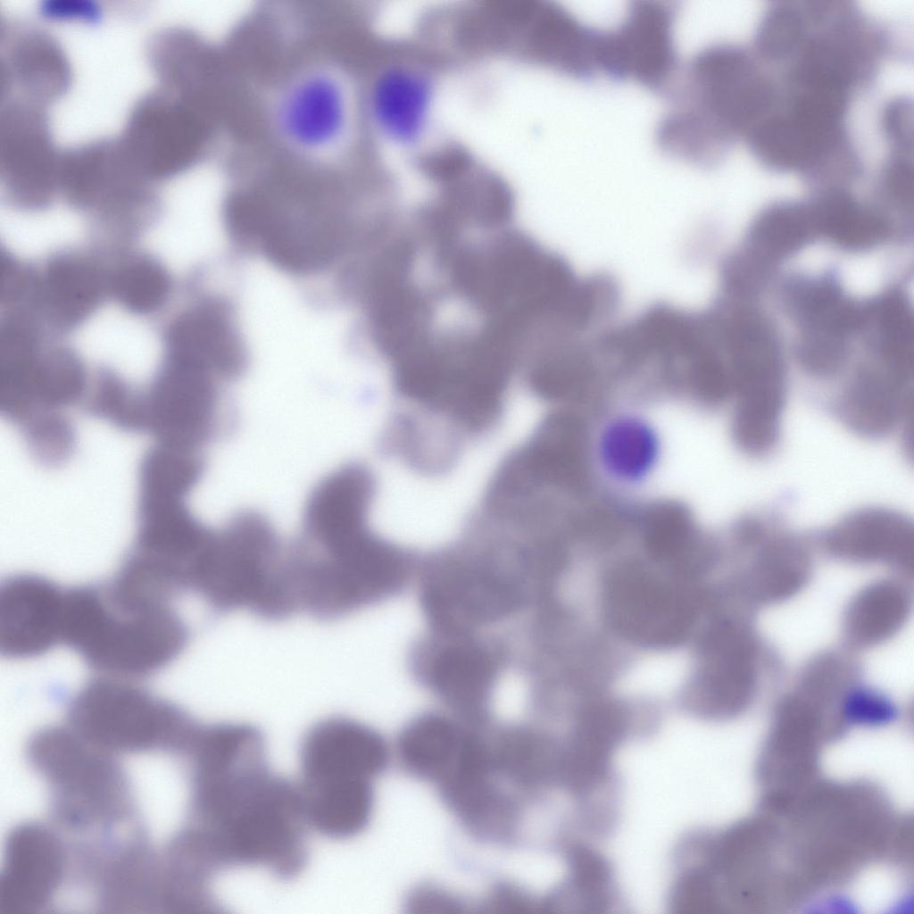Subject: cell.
I'll list each match as a JSON object with an SVG mask.
<instances>
[{
    "label": "cell",
    "mask_w": 914,
    "mask_h": 914,
    "mask_svg": "<svg viewBox=\"0 0 914 914\" xmlns=\"http://www.w3.org/2000/svg\"><path fill=\"white\" fill-rule=\"evenodd\" d=\"M193 826L222 871L263 868L289 881L306 868L308 828L297 782L270 768L230 780L191 812Z\"/></svg>",
    "instance_id": "cell-1"
},
{
    "label": "cell",
    "mask_w": 914,
    "mask_h": 914,
    "mask_svg": "<svg viewBox=\"0 0 914 914\" xmlns=\"http://www.w3.org/2000/svg\"><path fill=\"white\" fill-rule=\"evenodd\" d=\"M188 640V627L171 604L124 606L112 602L103 586L80 585L64 645L101 675L135 680L169 666Z\"/></svg>",
    "instance_id": "cell-2"
},
{
    "label": "cell",
    "mask_w": 914,
    "mask_h": 914,
    "mask_svg": "<svg viewBox=\"0 0 914 914\" xmlns=\"http://www.w3.org/2000/svg\"><path fill=\"white\" fill-rule=\"evenodd\" d=\"M287 552L266 518L241 512L212 529L192 593L216 614L246 611L267 621L287 619L297 613L287 581Z\"/></svg>",
    "instance_id": "cell-3"
},
{
    "label": "cell",
    "mask_w": 914,
    "mask_h": 914,
    "mask_svg": "<svg viewBox=\"0 0 914 914\" xmlns=\"http://www.w3.org/2000/svg\"><path fill=\"white\" fill-rule=\"evenodd\" d=\"M287 565L299 612L335 620L393 594L405 575V560L370 527L333 545L303 541L288 547Z\"/></svg>",
    "instance_id": "cell-4"
},
{
    "label": "cell",
    "mask_w": 914,
    "mask_h": 914,
    "mask_svg": "<svg viewBox=\"0 0 914 914\" xmlns=\"http://www.w3.org/2000/svg\"><path fill=\"white\" fill-rule=\"evenodd\" d=\"M67 726L111 754L164 750L184 755L199 727L186 710L134 680L101 675L68 702Z\"/></svg>",
    "instance_id": "cell-5"
},
{
    "label": "cell",
    "mask_w": 914,
    "mask_h": 914,
    "mask_svg": "<svg viewBox=\"0 0 914 914\" xmlns=\"http://www.w3.org/2000/svg\"><path fill=\"white\" fill-rule=\"evenodd\" d=\"M269 127L292 155L329 162L350 148L361 126L360 88L330 62H312L281 78L267 105Z\"/></svg>",
    "instance_id": "cell-6"
},
{
    "label": "cell",
    "mask_w": 914,
    "mask_h": 914,
    "mask_svg": "<svg viewBox=\"0 0 914 914\" xmlns=\"http://www.w3.org/2000/svg\"><path fill=\"white\" fill-rule=\"evenodd\" d=\"M684 79L674 108L723 156L768 116L779 94L757 54L734 44L699 52Z\"/></svg>",
    "instance_id": "cell-7"
},
{
    "label": "cell",
    "mask_w": 914,
    "mask_h": 914,
    "mask_svg": "<svg viewBox=\"0 0 914 914\" xmlns=\"http://www.w3.org/2000/svg\"><path fill=\"white\" fill-rule=\"evenodd\" d=\"M29 764L46 782L54 818L72 828L115 823L129 810L128 781L112 754L68 726L37 731L27 747Z\"/></svg>",
    "instance_id": "cell-8"
},
{
    "label": "cell",
    "mask_w": 914,
    "mask_h": 914,
    "mask_svg": "<svg viewBox=\"0 0 914 914\" xmlns=\"http://www.w3.org/2000/svg\"><path fill=\"white\" fill-rule=\"evenodd\" d=\"M715 312L737 398L733 421L735 442L748 455H766L777 443L785 402L779 349L758 315Z\"/></svg>",
    "instance_id": "cell-9"
},
{
    "label": "cell",
    "mask_w": 914,
    "mask_h": 914,
    "mask_svg": "<svg viewBox=\"0 0 914 914\" xmlns=\"http://www.w3.org/2000/svg\"><path fill=\"white\" fill-rule=\"evenodd\" d=\"M386 741L377 730L355 719L331 716L314 723L299 746L301 789L344 793L382 774L389 762Z\"/></svg>",
    "instance_id": "cell-10"
},
{
    "label": "cell",
    "mask_w": 914,
    "mask_h": 914,
    "mask_svg": "<svg viewBox=\"0 0 914 914\" xmlns=\"http://www.w3.org/2000/svg\"><path fill=\"white\" fill-rule=\"evenodd\" d=\"M437 83L426 66L395 60L379 66L360 88L361 125L383 145L411 149L431 127Z\"/></svg>",
    "instance_id": "cell-11"
},
{
    "label": "cell",
    "mask_w": 914,
    "mask_h": 914,
    "mask_svg": "<svg viewBox=\"0 0 914 914\" xmlns=\"http://www.w3.org/2000/svg\"><path fill=\"white\" fill-rule=\"evenodd\" d=\"M675 16L670 3L634 2L616 29L600 31L599 72L616 80L633 79L654 90L666 87L677 68Z\"/></svg>",
    "instance_id": "cell-12"
},
{
    "label": "cell",
    "mask_w": 914,
    "mask_h": 914,
    "mask_svg": "<svg viewBox=\"0 0 914 914\" xmlns=\"http://www.w3.org/2000/svg\"><path fill=\"white\" fill-rule=\"evenodd\" d=\"M216 378L187 365L166 361L145 390V433L156 444L198 452L219 422Z\"/></svg>",
    "instance_id": "cell-13"
},
{
    "label": "cell",
    "mask_w": 914,
    "mask_h": 914,
    "mask_svg": "<svg viewBox=\"0 0 914 914\" xmlns=\"http://www.w3.org/2000/svg\"><path fill=\"white\" fill-rule=\"evenodd\" d=\"M66 587L32 573L13 574L0 586V652L26 660L62 644Z\"/></svg>",
    "instance_id": "cell-14"
},
{
    "label": "cell",
    "mask_w": 914,
    "mask_h": 914,
    "mask_svg": "<svg viewBox=\"0 0 914 914\" xmlns=\"http://www.w3.org/2000/svg\"><path fill=\"white\" fill-rule=\"evenodd\" d=\"M66 860L63 843L49 827L34 821L16 826L7 836L0 875V914L45 907L61 885Z\"/></svg>",
    "instance_id": "cell-15"
},
{
    "label": "cell",
    "mask_w": 914,
    "mask_h": 914,
    "mask_svg": "<svg viewBox=\"0 0 914 914\" xmlns=\"http://www.w3.org/2000/svg\"><path fill=\"white\" fill-rule=\"evenodd\" d=\"M377 478L364 464L352 462L332 471L311 492L304 508L303 540L326 547L369 527Z\"/></svg>",
    "instance_id": "cell-16"
},
{
    "label": "cell",
    "mask_w": 914,
    "mask_h": 914,
    "mask_svg": "<svg viewBox=\"0 0 914 914\" xmlns=\"http://www.w3.org/2000/svg\"><path fill=\"white\" fill-rule=\"evenodd\" d=\"M803 328L799 348L802 366L810 374L835 373L845 359V339L860 322L858 310L827 282L802 285L792 295Z\"/></svg>",
    "instance_id": "cell-17"
},
{
    "label": "cell",
    "mask_w": 914,
    "mask_h": 914,
    "mask_svg": "<svg viewBox=\"0 0 914 914\" xmlns=\"http://www.w3.org/2000/svg\"><path fill=\"white\" fill-rule=\"evenodd\" d=\"M450 579L435 582L428 593L429 611L441 624L460 625L499 618L519 602L516 580L504 575L493 559L478 560Z\"/></svg>",
    "instance_id": "cell-18"
},
{
    "label": "cell",
    "mask_w": 914,
    "mask_h": 914,
    "mask_svg": "<svg viewBox=\"0 0 914 914\" xmlns=\"http://www.w3.org/2000/svg\"><path fill=\"white\" fill-rule=\"evenodd\" d=\"M226 309L206 306L178 318L168 333V361L201 370L216 379H231L245 357Z\"/></svg>",
    "instance_id": "cell-19"
},
{
    "label": "cell",
    "mask_w": 914,
    "mask_h": 914,
    "mask_svg": "<svg viewBox=\"0 0 914 914\" xmlns=\"http://www.w3.org/2000/svg\"><path fill=\"white\" fill-rule=\"evenodd\" d=\"M823 543L848 559L906 563L912 554L913 526L897 511L868 507L843 517L825 532Z\"/></svg>",
    "instance_id": "cell-20"
},
{
    "label": "cell",
    "mask_w": 914,
    "mask_h": 914,
    "mask_svg": "<svg viewBox=\"0 0 914 914\" xmlns=\"http://www.w3.org/2000/svg\"><path fill=\"white\" fill-rule=\"evenodd\" d=\"M490 655L477 644L453 641L437 649L428 667L433 689L467 718H482L494 680Z\"/></svg>",
    "instance_id": "cell-21"
},
{
    "label": "cell",
    "mask_w": 914,
    "mask_h": 914,
    "mask_svg": "<svg viewBox=\"0 0 914 914\" xmlns=\"http://www.w3.org/2000/svg\"><path fill=\"white\" fill-rule=\"evenodd\" d=\"M470 732L445 716L421 715L400 733L397 757L409 774L437 785L455 767Z\"/></svg>",
    "instance_id": "cell-22"
},
{
    "label": "cell",
    "mask_w": 914,
    "mask_h": 914,
    "mask_svg": "<svg viewBox=\"0 0 914 914\" xmlns=\"http://www.w3.org/2000/svg\"><path fill=\"white\" fill-rule=\"evenodd\" d=\"M495 773L524 790L558 787L563 791L561 741L528 730H512L489 743Z\"/></svg>",
    "instance_id": "cell-23"
},
{
    "label": "cell",
    "mask_w": 914,
    "mask_h": 914,
    "mask_svg": "<svg viewBox=\"0 0 914 914\" xmlns=\"http://www.w3.org/2000/svg\"><path fill=\"white\" fill-rule=\"evenodd\" d=\"M906 385L889 374L862 371L840 397L838 414L860 436H885L911 410Z\"/></svg>",
    "instance_id": "cell-24"
},
{
    "label": "cell",
    "mask_w": 914,
    "mask_h": 914,
    "mask_svg": "<svg viewBox=\"0 0 914 914\" xmlns=\"http://www.w3.org/2000/svg\"><path fill=\"white\" fill-rule=\"evenodd\" d=\"M103 907L123 911L160 907L161 863L140 843L123 845L104 865L99 878Z\"/></svg>",
    "instance_id": "cell-25"
},
{
    "label": "cell",
    "mask_w": 914,
    "mask_h": 914,
    "mask_svg": "<svg viewBox=\"0 0 914 914\" xmlns=\"http://www.w3.org/2000/svg\"><path fill=\"white\" fill-rule=\"evenodd\" d=\"M39 289L50 314L62 323L72 324L96 308L104 289V279L90 262L62 256L48 264Z\"/></svg>",
    "instance_id": "cell-26"
},
{
    "label": "cell",
    "mask_w": 914,
    "mask_h": 914,
    "mask_svg": "<svg viewBox=\"0 0 914 914\" xmlns=\"http://www.w3.org/2000/svg\"><path fill=\"white\" fill-rule=\"evenodd\" d=\"M810 211L814 229L844 247L869 246L885 231L879 217L839 189L827 191Z\"/></svg>",
    "instance_id": "cell-27"
},
{
    "label": "cell",
    "mask_w": 914,
    "mask_h": 914,
    "mask_svg": "<svg viewBox=\"0 0 914 914\" xmlns=\"http://www.w3.org/2000/svg\"><path fill=\"white\" fill-rule=\"evenodd\" d=\"M203 472L198 452L154 443L138 463L137 493L187 498Z\"/></svg>",
    "instance_id": "cell-28"
},
{
    "label": "cell",
    "mask_w": 914,
    "mask_h": 914,
    "mask_svg": "<svg viewBox=\"0 0 914 914\" xmlns=\"http://www.w3.org/2000/svg\"><path fill=\"white\" fill-rule=\"evenodd\" d=\"M84 411L120 431L145 434V413L143 390H137L116 374L105 371L89 388Z\"/></svg>",
    "instance_id": "cell-29"
},
{
    "label": "cell",
    "mask_w": 914,
    "mask_h": 914,
    "mask_svg": "<svg viewBox=\"0 0 914 914\" xmlns=\"http://www.w3.org/2000/svg\"><path fill=\"white\" fill-rule=\"evenodd\" d=\"M812 229L810 208L798 204H779L757 220L752 240L761 257L777 259L802 246Z\"/></svg>",
    "instance_id": "cell-30"
},
{
    "label": "cell",
    "mask_w": 914,
    "mask_h": 914,
    "mask_svg": "<svg viewBox=\"0 0 914 914\" xmlns=\"http://www.w3.org/2000/svg\"><path fill=\"white\" fill-rule=\"evenodd\" d=\"M805 24L802 1L774 3L765 12L757 28L755 54L766 62L784 65L801 45Z\"/></svg>",
    "instance_id": "cell-31"
},
{
    "label": "cell",
    "mask_w": 914,
    "mask_h": 914,
    "mask_svg": "<svg viewBox=\"0 0 914 914\" xmlns=\"http://www.w3.org/2000/svg\"><path fill=\"white\" fill-rule=\"evenodd\" d=\"M878 327L879 349L887 369L907 381L912 374V322L904 301L888 296L871 310Z\"/></svg>",
    "instance_id": "cell-32"
},
{
    "label": "cell",
    "mask_w": 914,
    "mask_h": 914,
    "mask_svg": "<svg viewBox=\"0 0 914 914\" xmlns=\"http://www.w3.org/2000/svg\"><path fill=\"white\" fill-rule=\"evenodd\" d=\"M116 298L129 310L148 313L165 301L170 288L167 273L157 262L134 259L120 266L110 280Z\"/></svg>",
    "instance_id": "cell-33"
},
{
    "label": "cell",
    "mask_w": 914,
    "mask_h": 914,
    "mask_svg": "<svg viewBox=\"0 0 914 914\" xmlns=\"http://www.w3.org/2000/svg\"><path fill=\"white\" fill-rule=\"evenodd\" d=\"M16 429L31 458L41 466L58 468L74 454L76 429L67 413L40 416Z\"/></svg>",
    "instance_id": "cell-34"
},
{
    "label": "cell",
    "mask_w": 914,
    "mask_h": 914,
    "mask_svg": "<svg viewBox=\"0 0 914 914\" xmlns=\"http://www.w3.org/2000/svg\"><path fill=\"white\" fill-rule=\"evenodd\" d=\"M898 589L894 586L870 588L856 600L849 614V626L855 640H879L901 623L906 602Z\"/></svg>",
    "instance_id": "cell-35"
},
{
    "label": "cell",
    "mask_w": 914,
    "mask_h": 914,
    "mask_svg": "<svg viewBox=\"0 0 914 914\" xmlns=\"http://www.w3.org/2000/svg\"><path fill=\"white\" fill-rule=\"evenodd\" d=\"M882 129L892 152L913 154V103L900 96L891 100L882 113Z\"/></svg>",
    "instance_id": "cell-36"
},
{
    "label": "cell",
    "mask_w": 914,
    "mask_h": 914,
    "mask_svg": "<svg viewBox=\"0 0 914 914\" xmlns=\"http://www.w3.org/2000/svg\"><path fill=\"white\" fill-rule=\"evenodd\" d=\"M913 154L893 153L883 166L880 183L885 195L902 207L912 204Z\"/></svg>",
    "instance_id": "cell-37"
},
{
    "label": "cell",
    "mask_w": 914,
    "mask_h": 914,
    "mask_svg": "<svg viewBox=\"0 0 914 914\" xmlns=\"http://www.w3.org/2000/svg\"><path fill=\"white\" fill-rule=\"evenodd\" d=\"M410 912L415 913H461L465 904L444 889L425 885L415 888L406 900Z\"/></svg>",
    "instance_id": "cell-38"
},
{
    "label": "cell",
    "mask_w": 914,
    "mask_h": 914,
    "mask_svg": "<svg viewBox=\"0 0 914 914\" xmlns=\"http://www.w3.org/2000/svg\"><path fill=\"white\" fill-rule=\"evenodd\" d=\"M485 907L490 912L518 913L536 911L542 904L519 886L500 883L492 889Z\"/></svg>",
    "instance_id": "cell-39"
},
{
    "label": "cell",
    "mask_w": 914,
    "mask_h": 914,
    "mask_svg": "<svg viewBox=\"0 0 914 914\" xmlns=\"http://www.w3.org/2000/svg\"><path fill=\"white\" fill-rule=\"evenodd\" d=\"M1 297L2 302L13 303L29 290V274L8 256L1 258Z\"/></svg>",
    "instance_id": "cell-40"
},
{
    "label": "cell",
    "mask_w": 914,
    "mask_h": 914,
    "mask_svg": "<svg viewBox=\"0 0 914 914\" xmlns=\"http://www.w3.org/2000/svg\"><path fill=\"white\" fill-rule=\"evenodd\" d=\"M420 263H428V262H419V263H418V262H416V264H415V266H414V268H413V270H412V272L414 271V269H415L416 265H417V264H420ZM412 276H413V274H411V277H412Z\"/></svg>",
    "instance_id": "cell-41"
}]
</instances>
